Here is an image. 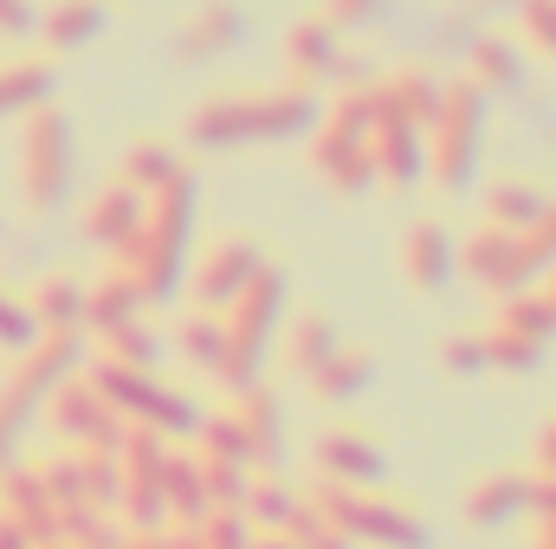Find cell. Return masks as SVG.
Returning a JSON list of instances; mask_svg holds the SVG:
<instances>
[{
    "instance_id": "6da1fadb",
    "label": "cell",
    "mask_w": 556,
    "mask_h": 549,
    "mask_svg": "<svg viewBox=\"0 0 556 549\" xmlns=\"http://www.w3.org/2000/svg\"><path fill=\"white\" fill-rule=\"evenodd\" d=\"M194 214H201V207H194V175L181 168L168 188L149 194L142 227L111 253V266L142 291V304H168V297L181 291V278H188V246H194Z\"/></svg>"
},
{
    "instance_id": "7a4b0ae2",
    "label": "cell",
    "mask_w": 556,
    "mask_h": 549,
    "mask_svg": "<svg viewBox=\"0 0 556 549\" xmlns=\"http://www.w3.org/2000/svg\"><path fill=\"white\" fill-rule=\"evenodd\" d=\"M278 310H285V272H273V266L220 310V362H214V382L227 395L260 388V362H266V349H273V336H278Z\"/></svg>"
},
{
    "instance_id": "3957f363",
    "label": "cell",
    "mask_w": 556,
    "mask_h": 549,
    "mask_svg": "<svg viewBox=\"0 0 556 549\" xmlns=\"http://www.w3.org/2000/svg\"><path fill=\"white\" fill-rule=\"evenodd\" d=\"M485 155V91H472L466 78L440 85V117L427 130V175L440 194H466Z\"/></svg>"
},
{
    "instance_id": "277c9868",
    "label": "cell",
    "mask_w": 556,
    "mask_h": 549,
    "mask_svg": "<svg viewBox=\"0 0 556 549\" xmlns=\"http://www.w3.org/2000/svg\"><path fill=\"white\" fill-rule=\"evenodd\" d=\"M324 524H337L350 544H376V549H427V524H420V511L408 505H395V498H376V491H350V485H311V491H298Z\"/></svg>"
},
{
    "instance_id": "5b68a950",
    "label": "cell",
    "mask_w": 556,
    "mask_h": 549,
    "mask_svg": "<svg viewBox=\"0 0 556 549\" xmlns=\"http://www.w3.org/2000/svg\"><path fill=\"white\" fill-rule=\"evenodd\" d=\"M13 181L26 194V207L52 214L72 194V117L59 104L20 117V155H13Z\"/></svg>"
},
{
    "instance_id": "8992f818",
    "label": "cell",
    "mask_w": 556,
    "mask_h": 549,
    "mask_svg": "<svg viewBox=\"0 0 556 549\" xmlns=\"http://www.w3.org/2000/svg\"><path fill=\"white\" fill-rule=\"evenodd\" d=\"M72 375H85V336L78 330H39L20 356H13V375L0 388V408L13 420H33Z\"/></svg>"
},
{
    "instance_id": "52a82bcc",
    "label": "cell",
    "mask_w": 556,
    "mask_h": 549,
    "mask_svg": "<svg viewBox=\"0 0 556 549\" xmlns=\"http://www.w3.org/2000/svg\"><path fill=\"white\" fill-rule=\"evenodd\" d=\"M260 272H266V246H260L253 233H220V240H207L201 259L188 266V297H194V310H214V317H220Z\"/></svg>"
},
{
    "instance_id": "ba28073f",
    "label": "cell",
    "mask_w": 556,
    "mask_h": 549,
    "mask_svg": "<svg viewBox=\"0 0 556 549\" xmlns=\"http://www.w3.org/2000/svg\"><path fill=\"white\" fill-rule=\"evenodd\" d=\"M39 420L52 426V439H59L65 452H78V446H111V452H117V433H124V420H117L111 401L91 388V375H72V382L39 408Z\"/></svg>"
},
{
    "instance_id": "9c48e42d",
    "label": "cell",
    "mask_w": 556,
    "mask_h": 549,
    "mask_svg": "<svg viewBox=\"0 0 556 549\" xmlns=\"http://www.w3.org/2000/svg\"><path fill=\"white\" fill-rule=\"evenodd\" d=\"M311 465L324 485H350V491H376L389 478V452L356 426H324L311 439Z\"/></svg>"
},
{
    "instance_id": "30bf717a",
    "label": "cell",
    "mask_w": 556,
    "mask_h": 549,
    "mask_svg": "<svg viewBox=\"0 0 556 549\" xmlns=\"http://www.w3.org/2000/svg\"><path fill=\"white\" fill-rule=\"evenodd\" d=\"M453 272H466L479 291H492V297H511V291L531 284L525 253H518V233H498V227H485V220L453 246Z\"/></svg>"
},
{
    "instance_id": "8fae6325",
    "label": "cell",
    "mask_w": 556,
    "mask_h": 549,
    "mask_svg": "<svg viewBox=\"0 0 556 549\" xmlns=\"http://www.w3.org/2000/svg\"><path fill=\"white\" fill-rule=\"evenodd\" d=\"M369 130H376V98H369V85H343V91L317 111V124H311V168L369 149Z\"/></svg>"
},
{
    "instance_id": "7c38bea8",
    "label": "cell",
    "mask_w": 556,
    "mask_h": 549,
    "mask_svg": "<svg viewBox=\"0 0 556 549\" xmlns=\"http://www.w3.org/2000/svg\"><path fill=\"white\" fill-rule=\"evenodd\" d=\"M369 162H376V181L382 188H415L427 181V130L415 124H402V117H389V111H376V130H369Z\"/></svg>"
},
{
    "instance_id": "4fadbf2b",
    "label": "cell",
    "mask_w": 556,
    "mask_h": 549,
    "mask_svg": "<svg viewBox=\"0 0 556 549\" xmlns=\"http://www.w3.org/2000/svg\"><path fill=\"white\" fill-rule=\"evenodd\" d=\"M466 524L472 531H505L518 518H531V472H485L466 485Z\"/></svg>"
},
{
    "instance_id": "5bb4252c",
    "label": "cell",
    "mask_w": 556,
    "mask_h": 549,
    "mask_svg": "<svg viewBox=\"0 0 556 549\" xmlns=\"http://www.w3.org/2000/svg\"><path fill=\"white\" fill-rule=\"evenodd\" d=\"M285 59H291V85H324V78L343 72L350 52H343V33L324 13H311V20H298L285 33Z\"/></svg>"
},
{
    "instance_id": "9a60e30c",
    "label": "cell",
    "mask_w": 556,
    "mask_h": 549,
    "mask_svg": "<svg viewBox=\"0 0 556 549\" xmlns=\"http://www.w3.org/2000/svg\"><path fill=\"white\" fill-rule=\"evenodd\" d=\"M59 98V65L39 59V52H20V59H0V124H20L33 111H46Z\"/></svg>"
},
{
    "instance_id": "2e32d148",
    "label": "cell",
    "mask_w": 556,
    "mask_h": 549,
    "mask_svg": "<svg viewBox=\"0 0 556 549\" xmlns=\"http://www.w3.org/2000/svg\"><path fill=\"white\" fill-rule=\"evenodd\" d=\"M369 98H376V111H389L415 130H433V117H440V78L427 65H402L389 78H369Z\"/></svg>"
},
{
    "instance_id": "e0dca14e",
    "label": "cell",
    "mask_w": 556,
    "mask_h": 549,
    "mask_svg": "<svg viewBox=\"0 0 556 549\" xmlns=\"http://www.w3.org/2000/svg\"><path fill=\"white\" fill-rule=\"evenodd\" d=\"M188 142L194 149H247L253 142V91H214L207 104H194Z\"/></svg>"
},
{
    "instance_id": "ac0fdd59",
    "label": "cell",
    "mask_w": 556,
    "mask_h": 549,
    "mask_svg": "<svg viewBox=\"0 0 556 549\" xmlns=\"http://www.w3.org/2000/svg\"><path fill=\"white\" fill-rule=\"evenodd\" d=\"M466 85L485 91V98H511V91L525 85V46L505 39V33L466 39Z\"/></svg>"
},
{
    "instance_id": "d6986e66",
    "label": "cell",
    "mask_w": 556,
    "mask_h": 549,
    "mask_svg": "<svg viewBox=\"0 0 556 549\" xmlns=\"http://www.w3.org/2000/svg\"><path fill=\"white\" fill-rule=\"evenodd\" d=\"M317 91L311 85H273V91H253V142H285L304 137L317 124Z\"/></svg>"
},
{
    "instance_id": "ffe728a7",
    "label": "cell",
    "mask_w": 556,
    "mask_h": 549,
    "mask_svg": "<svg viewBox=\"0 0 556 549\" xmlns=\"http://www.w3.org/2000/svg\"><path fill=\"white\" fill-rule=\"evenodd\" d=\"M142 207H149L142 194H130L124 181H111V188H98V194L85 201V220H78V227H85V240H91L98 253H117V246L142 227Z\"/></svg>"
},
{
    "instance_id": "44dd1931",
    "label": "cell",
    "mask_w": 556,
    "mask_h": 549,
    "mask_svg": "<svg viewBox=\"0 0 556 549\" xmlns=\"http://www.w3.org/2000/svg\"><path fill=\"white\" fill-rule=\"evenodd\" d=\"M104 26H111V0H52L33 33L46 39V52H85L91 39H104Z\"/></svg>"
},
{
    "instance_id": "7402d4cb",
    "label": "cell",
    "mask_w": 556,
    "mask_h": 549,
    "mask_svg": "<svg viewBox=\"0 0 556 549\" xmlns=\"http://www.w3.org/2000/svg\"><path fill=\"white\" fill-rule=\"evenodd\" d=\"M233 420H240V433H247L253 472H278V459H285V420H278L273 388H247V395L233 401Z\"/></svg>"
},
{
    "instance_id": "603a6c76",
    "label": "cell",
    "mask_w": 556,
    "mask_h": 549,
    "mask_svg": "<svg viewBox=\"0 0 556 549\" xmlns=\"http://www.w3.org/2000/svg\"><path fill=\"white\" fill-rule=\"evenodd\" d=\"M240 33H247V20H240L233 0H201L194 20L181 26V59H188V65H207V59H220L227 46H240Z\"/></svg>"
},
{
    "instance_id": "cb8c5ba5",
    "label": "cell",
    "mask_w": 556,
    "mask_h": 549,
    "mask_svg": "<svg viewBox=\"0 0 556 549\" xmlns=\"http://www.w3.org/2000/svg\"><path fill=\"white\" fill-rule=\"evenodd\" d=\"M369 382H376V356H369V349L337 343V349H330V362L311 375V395H317L324 408H350V401H363V395H369Z\"/></svg>"
},
{
    "instance_id": "d4e9b609",
    "label": "cell",
    "mask_w": 556,
    "mask_h": 549,
    "mask_svg": "<svg viewBox=\"0 0 556 549\" xmlns=\"http://www.w3.org/2000/svg\"><path fill=\"white\" fill-rule=\"evenodd\" d=\"M402 272H408L415 291H440V284L453 278V240H446L440 220H415V227H408V240H402Z\"/></svg>"
},
{
    "instance_id": "484cf974",
    "label": "cell",
    "mask_w": 556,
    "mask_h": 549,
    "mask_svg": "<svg viewBox=\"0 0 556 549\" xmlns=\"http://www.w3.org/2000/svg\"><path fill=\"white\" fill-rule=\"evenodd\" d=\"M181 168H188V162H181V149H175V142L142 137V142H130V149H124V162H117V181H124L130 194H142V201H149V194H155V188H168Z\"/></svg>"
},
{
    "instance_id": "4316f807",
    "label": "cell",
    "mask_w": 556,
    "mask_h": 549,
    "mask_svg": "<svg viewBox=\"0 0 556 549\" xmlns=\"http://www.w3.org/2000/svg\"><path fill=\"white\" fill-rule=\"evenodd\" d=\"M162 511H168V524H201L207 518V485H201L194 452L168 446V459H162Z\"/></svg>"
},
{
    "instance_id": "83f0119b",
    "label": "cell",
    "mask_w": 556,
    "mask_h": 549,
    "mask_svg": "<svg viewBox=\"0 0 556 549\" xmlns=\"http://www.w3.org/2000/svg\"><path fill=\"white\" fill-rule=\"evenodd\" d=\"M130 317H142V291L117 272V266L98 278V284H85V317H78V330L104 336V330H117V323H130Z\"/></svg>"
},
{
    "instance_id": "f1b7e54d",
    "label": "cell",
    "mask_w": 556,
    "mask_h": 549,
    "mask_svg": "<svg viewBox=\"0 0 556 549\" xmlns=\"http://www.w3.org/2000/svg\"><path fill=\"white\" fill-rule=\"evenodd\" d=\"M544 188L531 181V175H505V181H492L485 188V227H498V233H525L538 214H544Z\"/></svg>"
},
{
    "instance_id": "f546056e",
    "label": "cell",
    "mask_w": 556,
    "mask_h": 549,
    "mask_svg": "<svg viewBox=\"0 0 556 549\" xmlns=\"http://www.w3.org/2000/svg\"><path fill=\"white\" fill-rule=\"evenodd\" d=\"M162 349H168V336H162L155 323L130 317V323H117V330L98 336V356H91V362H111V369H149V375H155Z\"/></svg>"
},
{
    "instance_id": "4dcf8cb0",
    "label": "cell",
    "mask_w": 556,
    "mask_h": 549,
    "mask_svg": "<svg viewBox=\"0 0 556 549\" xmlns=\"http://www.w3.org/2000/svg\"><path fill=\"white\" fill-rule=\"evenodd\" d=\"M330 349H337V323H330V317H317V310L291 317V330H285V369H291L298 382H311V375L330 362Z\"/></svg>"
},
{
    "instance_id": "1f68e13d",
    "label": "cell",
    "mask_w": 556,
    "mask_h": 549,
    "mask_svg": "<svg viewBox=\"0 0 556 549\" xmlns=\"http://www.w3.org/2000/svg\"><path fill=\"white\" fill-rule=\"evenodd\" d=\"M26 310H33L39 330H78V317H85V284L65 278V272L39 278V284L26 291Z\"/></svg>"
},
{
    "instance_id": "d6a6232c",
    "label": "cell",
    "mask_w": 556,
    "mask_h": 549,
    "mask_svg": "<svg viewBox=\"0 0 556 549\" xmlns=\"http://www.w3.org/2000/svg\"><path fill=\"white\" fill-rule=\"evenodd\" d=\"M291 511H298V491L285 485V478H253L247 485V498H240V518L253 524V537H278L285 524H291Z\"/></svg>"
},
{
    "instance_id": "836d02e7",
    "label": "cell",
    "mask_w": 556,
    "mask_h": 549,
    "mask_svg": "<svg viewBox=\"0 0 556 549\" xmlns=\"http://www.w3.org/2000/svg\"><path fill=\"white\" fill-rule=\"evenodd\" d=\"M59 544L65 549H124V524H117V511L72 505V511H59Z\"/></svg>"
},
{
    "instance_id": "e575fe53",
    "label": "cell",
    "mask_w": 556,
    "mask_h": 549,
    "mask_svg": "<svg viewBox=\"0 0 556 549\" xmlns=\"http://www.w3.org/2000/svg\"><path fill=\"white\" fill-rule=\"evenodd\" d=\"M498 330H511V336H531V343H551L556 336V310L544 291H511L505 304H498Z\"/></svg>"
},
{
    "instance_id": "d590c367",
    "label": "cell",
    "mask_w": 556,
    "mask_h": 549,
    "mask_svg": "<svg viewBox=\"0 0 556 549\" xmlns=\"http://www.w3.org/2000/svg\"><path fill=\"white\" fill-rule=\"evenodd\" d=\"M78 478H85V505L117 511L124 472H117V452H111V446H78Z\"/></svg>"
},
{
    "instance_id": "8d00e7d4",
    "label": "cell",
    "mask_w": 556,
    "mask_h": 549,
    "mask_svg": "<svg viewBox=\"0 0 556 549\" xmlns=\"http://www.w3.org/2000/svg\"><path fill=\"white\" fill-rule=\"evenodd\" d=\"M175 349H181V362H194V369L214 375V362H220V317L214 310H188L175 323Z\"/></svg>"
},
{
    "instance_id": "74e56055",
    "label": "cell",
    "mask_w": 556,
    "mask_h": 549,
    "mask_svg": "<svg viewBox=\"0 0 556 549\" xmlns=\"http://www.w3.org/2000/svg\"><path fill=\"white\" fill-rule=\"evenodd\" d=\"M33 472H39V491L52 498V511H72V505H85V478H78V452H52V459H33Z\"/></svg>"
},
{
    "instance_id": "f35d334b",
    "label": "cell",
    "mask_w": 556,
    "mask_h": 549,
    "mask_svg": "<svg viewBox=\"0 0 556 549\" xmlns=\"http://www.w3.org/2000/svg\"><path fill=\"white\" fill-rule=\"evenodd\" d=\"M485 336V369H498V375H531L538 369V356H544V343H531V336H511V330H479Z\"/></svg>"
},
{
    "instance_id": "ab89813d",
    "label": "cell",
    "mask_w": 556,
    "mask_h": 549,
    "mask_svg": "<svg viewBox=\"0 0 556 549\" xmlns=\"http://www.w3.org/2000/svg\"><path fill=\"white\" fill-rule=\"evenodd\" d=\"M194 439H201V459H227V465H247V472H253V459H247V433H240V420H233L227 408L207 413Z\"/></svg>"
},
{
    "instance_id": "60d3db41",
    "label": "cell",
    "mask_w": 556,
    "mask_h": 549,
    "mask_svg": "<svg viewBox=\"0 0 556 549\" xmlns=\"http://www.w3.org/2000/svg\"><path fill=\"white\" fill-rule=\"evenodd\" d=\"M201 459V452H194ZM201 485H207V511H240L253 472L247 465H227V459H201Z\"/></svg>"
},
{
    "instance_id": "b9f144b4",
    "label": "cell",
    "mask_w": 556,
    "mask_h": 549,
    "mask_svg": "<svg viewBox=\"0 0 556 549\" xmlns=\"http://www.w3.org/2000/svg\"><path fill=\"white\" fill-rule=\"evenodd\" d=\"M518 253H525V272L531 278H544L556 266V194L544 201V214L518 233Z\"/></svg>"
},
{
    "instance_id": "7bdbcfd3",
    "label": "cell",
    "mask_w": 556,
    "mask_h": 549,
    "mask_svg": "<svg viewBox=\"0 0 556 549\" xmlns=\"http://www.w3.org/2000/svg\"><path fill=\"white\" fill-rule=\"evenodd\" d=\"M278 537H285L291 549H356L343 531H337V524H324V518H317L304 498H298V511H291V524H285Z\"/></svg>"
},
{
    "instance_id": "ee69618b",
    "label": "cell",
    "mask_w": 556,
    "mask_h": 549,
    "mask_svg": "<svg viewBox=\"0 0 556 549\" xmlns=\"http://www.w3.org/2000/svg\"><path fill=\"white\" fill-rule=\"evenodd\" d=\"M511 7H518V33H525V46L544 52V59H556V0H511Z\"/></svg>"
},
{
    "instance_id": "f6af8a7d",
    "label": "cell",
    "mask_w": 556,
    "mask_h": 549,
    "mask_svg": "<svg viewBox=\"0 0 556 549\" xmlns=\"http://www.w3.org/2000/svg\"><path fill=\"white\" fill-rule=\"evenodd\" d=\"M440 369H446V375H459V382L485 375V336H479V330L446 336V343H440Z\"/></svg>"
},
{
    "instance_id": "bcb514c9",
    "label": "cell",
    "mask_w": 556,
    "mask_h": 549,
    "mask_svg": "<svg viewBox=\"0 0 556 549\" xmlns=\"http://www.w3.org/2000/svg\"><path fill=\"white\" fill-rule=\"evenodd\" d=\"M194 537H201V549H247L253 544V524H247L240 511H207V518L194 524Z\"/></svg>"
},
{
    "instance_id": "7dc6e473",
    "label": "cell",
    "mask_w": 556,
    "mask_h": 549,
    "mask_svg": "<svg viewBox=\"0 0 556 549\" xmlns=\"http://www.w3.org/2000/svg\"><path fill=\"white\" fill-rule=\"evenodd\" d=\"M33 336H39V323H33V310H26V297L0 291V349H7V356H20Z\"/></svg>"
},
{
    "instance_id": "c3c4849f",
    "label": "cell",
    "mask_w": 556,
    "mask_h": 549,
    "mask_svg": "<svg viewBox=\"0 0 556 549\" xmlns=\"http://www.w3.org/2000/svg\"><path fill=\"white\" fill-rule=\"evenodd\" d=\"M382 13V0H324V20L337 26V33H356V26H369Z\"/></svg>"
},
{
    "instance_id": "681fc988",
    "label": "cell",
    "mask_w": 556,
    "mask_h": 549,
    "mask_svg": "<svg viewBox=\"0 0 556 549\" xmlns=\"http://www.w3.org/2000/svg\"><path fill=\"white\" fill-rule=\"evenodd\" d=\"M33 26H39V13H33V0H0V39H33Z\"/></svg>"
},
{
    "instance_id": "f907efd6",
    "label": "cell",
    "mask_w": 556,
    "mask_h": 549,
    "mask_svg": "<svg viewBox=\"0 0 556 549\" xmlns=\"http://www.w3.org/2000/svg\"><path fill=\"white\" fill-rule=\"evenodd\" d=\"M531 478H556V420L531 439Z\"/></svg>"
},
{
    "instance_id": "816d5d0a",
    "label": "cell",
    "mask_w": 556,
    "mask_h": 549,
    "mask_svg": "<svg viewBox=\"0 0 556 549\" xmlns=\"http://www.w3.org/2000/svg\"><path fill=\"white\" fill-rule=\"evenodd\" d=\"M20 433H26V420H13V413L0 408V465L20 459Z\"/></svg>"
},
{
    "instance_id": "f5cc1de1",
    "label": "cell",
    "mask_w": 556,
    "mask_h": 549,
    "mask_svg": "<svg viewBox=\"0 0 556 549\" xmlns=\"http://www.w3.org/2000/svg\"><path fill=\"white\" fill-rule=\"evenodd\" d=\"M531 549H556V518H531Z\"/></svg>"
},
{
    "instance_id": "db71d44e",
    "label": "cell",
    "mask_w": 556,
    "mask_h": 549,
    "mask_svg": "<svg viewBox=\"0 0 556 549\" xmlns=\"http://www.w3.org/2000/svg\"><path fill=\"white\" fill-rule=\"evenodd\" d=\"M124 549H162V531H124Z\"/></svg>"
},
{
    "instance_id": "11a10c76",
    "label": "cell",
    "mask_w": 556,
    "mask_h": 549,
    "mask_svg": "<svg viewBox=\"0 0 556 549\" xmlns=\"http://www.w3.org/2000/svg\"><path fill=\"white\" fill-rule=\"evenodd\" d=\"M0 549H33V544H26V537H20L13 524H0Z\"/></svg>"
},
{
    "instance_id": "9f6ffc18",
    "label": "cell",
    "mask_w": 556,
    "mask_h": 549,
    "mask_svg": "<svg viewBox=\"0 0 556 549\" xmlns=\"http://www.w3.org/2000/svg\"><path fill=\"white\" fill-rule=\"evenodd\" d=\"M247 549H291V544H285V537H253Z\"/></svg>"
},
{
    "instance_id": "6f0895ef",
    "label": "cell",
    "mask_w": 556,
    "mask_h": 549,
    "mask_svg": "<svg viewBox=\"0 0 556 549\" xmlns=\"http://www.w3.org/2000/svg\"><path fill=\"white\" fill-rule=\"evenodd\" d=\"M544 297H551V310H556V266L544 272Z\"/></svg>"
},
{
    "instance_id": "680465c9",
    "label": "cell",
    "mask_w": 556,
    "mask_h": 549,
    "mask_svg": "<svg viewBox=\"0 0 556 549\" xmlns=\"http://www.w3.org/2000/svg\"><path fill=\"white\" fill-rule=\"evenodd\" d=\"M46 549H65V544H46Z\"/></svg>"
}]
</instances>
